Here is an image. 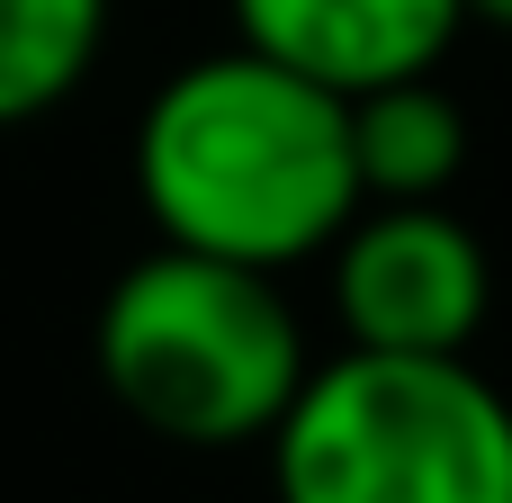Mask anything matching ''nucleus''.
<instances>
[{"instance_id":"1","label":"nucleus","mask_w":512,"mask_h":503,"mask_svg":"<svg viewBox=\"0 0 512 503\" xmlns=\"http://www.w3.org/2000/svg\"><path fill=\"white\" fill-rule=\"evenodd\" d=\"M135 207L153 216V243L297 270L333 252V234L360 216L351 99L234 36L225 54L180 63L144 99Z\"/></svg>"},{"instance_id":"2","label":"nucleus","mask_w":512,"mask_h":503,"mask_svg":"<svg viewBox=\"0 0 512 503\" xmlns=\"http://www.w3.org/2000/svg\"><path fill=\"white\" fill-rule=\"evenodd\" d=\"M90 369L126 423L171 450H243L270 441L315 351L279 288V270L153 243L117 270L90 315Z\"/></svg>"},{"instance_id":"3","label":"nucleus","mask_w":512,"mask_h":503,"mask_svg":"<svg viewBox=\"0 0 512 503\" xmlns=\"http://www.w3.org/2000/svg\"><path fill=\"white\" fill-rule=\"evenodd\" d=\"M261 450L279 503H512V396L468 351L342 342Z\"/></svg>"},{"instance_id":"4","label":"nucleus","mask_w":512,"mask_h":503,"mask_svg":"<svg viewBox=\"0 0 512 503\" xmlns=\"http://www.w3.org/2000/svg\"><path fill=\"white\" fill-rule=\"evenodd\" d=\"M495 261L450 198H369L333 234V315L360 351H468Z\"/></svg>"},{"instance_id":"5","label":"nucleus","mask_w":512,"mask_h":503,"mask_svg":"<svg viewBox=\"0 0 512 503\" xmlns=\"http://www.w3.org/2000/svg\"><path fill=\"white\" fill-rule=\"evenodd\" d=\"M468 0H234V36L342 99L405 81V72H441V54L459 45Z\"/></svg>"},{"instance_id":"6","label":"nucleus","mask_w":512,"mask_h":503,"mask_svg":"<svg viewBox=\"0 0 512 503\" xmlns=\"http://www.w3.org/2000/svg\"><path fill=\"white\" fill-rule=\"evenodd\" d=\"M351 171L369 198H450L468 171V108L441 90V72H405L351 99Z\"/></svg>"},{"instance_id":"7","label":"nucleus","mask_w":512,"mask_h":503,"mask_svg":"<svg viewBox=\"0 0 512 503\" xmlns=\"http://www.w3.org/2000/svg\"><path fill=\"white\" fill-rule=\"evenodd\" d=\"M108 45V0H0V126L45 117L81 90Z\"/></svg>"},{"instance_id":"8","label":"nucleus","mask_w":512,"mask_h":503,"mask_svg":"<svg viewBox=\"0 0 512 503\" xmlns=\"http://www.w3.org/2000/svg\"><path fill=\"white\" fill-rule=\"evenodd\" d=\"M468 27H504L512 36V0H468Z\"/></svg>"}]
</instances>
